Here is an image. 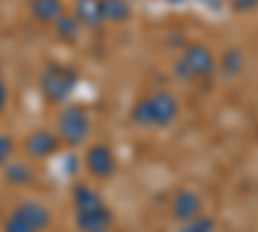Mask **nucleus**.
Returning a JSON list of instances; mask_svg holds the SVG:
<instances>
[{"label":"nucleus","instance_id":"9b49d317","mask_svg":"<svg viewBox=\"0 0 258 232\" xmlns=\"http://www.w3.org/2000/svg\"><path fill=\"white\" fill-rule=\"evenodd\" d=\"M62 3L59 0H34V16L39 21H44V24H52L62 16Z\"/></svg>","mask_w":258,"mask_h":232},{"label":"nucleus","instance_id":"1a4fd4ad","mask_svg":"<svg viewBox=\"0 0 258 232\" xmlns=\"http://www.w3.org/2000/svg\"><path fill=\"white\" fill-rule=\"evenodd\" d=\"M199 214H202V199H199V194H194V191L176 194V199H173V217L178 222H188V219L199 217Z\"/></svg>","mask_w":258,"mask_h":232},{"label":"nucleus","instance_id":"6e6552de","mask_svg":"<svg viewBox=\"0 0 258 232\" xmlns=\"http://www.w3.org/2000/svg\"><path fill=\"white\" fill-rule=\"evenodd\" d=\"M75 18L83 26L98 29L103 24V0H75Z\"/></svg>","mask_w":258,"mask_h":232},{"label":"nucleus","instance_id":"423d86ee","mask_svg":"<svg viewBox=\"0 0 258 232\" xmlns=\"http://www.w3.org/2000/svg\"><path fill=\"white\" fill-rule=\"evenodd\" d=\"M88 116H85L83 109L73 106V109H64L57 119V134L59 139H64L68 144H80L85 137H88Z\"/></svg>","mask_w":258,"mask_h":232},{"label":"nucleus","instance_id":"7ed1b4c3","mask_svg":"<svg viewBox=\"0 0 258 232\" xmlns=\"http://www.w3.org/2000/svg\"><path fill=\"white\" fill-rule=\"evenodd\" d=\"M49 222H52V217L47 212V206H41L36 201H24L6 219L3 232H41L49 227Z\"/></svg>","mask_w":258,"mask_h":232},{"label":"nucleus","instance_id":"f257e3e1","mask_svg":"<svg viewBox=\"0 0 258 232\" xmlns=\"http://www.w3.org/2000/svg\"><path fill=\"white\" fill-rule=\"evenodd\" d=\"M75 224L80 232H109L114 214L106 201L88 186L75 188Z\"/></svg>","mask_w":258,"mask_h":232},{"label":"nucleus","instance_id":"f8f14e48","mask_svg":"<svg viewBox=\"0 0 258 232\" xmlns=\"http://www.w3.org/2000/svg\"><path fill=\"white\" fill-rule=\"evenodd\" d=\"M57 34L62 36V39H68V41H75L78 39V34H80V21L75 18V16H59L57 21Z\"/></svg>","mask_w":258,"mask_h":232},{"label":"nucleus","instance_id":"f3484780","mask_svg":"<svg viewBox=\"0 0 258 232\" xmlns=\"http://www.w3.org/2000/svg\"><path fill=\"white\" fill-rule=\"evenodd\" d=\"M11 152H13V142H11V137L0 134V163H6V160L11 158Z\"/></svg>","mask_w":258,"mask_h":232},{"label":"nucleus","instance_id":"6ab92c4d","mask_svg":"<svg viewBox=\"0 0 258 232\" xmlns=\"http://www.w3.org/2000/svg\"><path fill=\"white\" fill-rule=\"evenodd\" d=\"M6 103H8V93H6L3 80H0V109H6Z\"/></svg>","mask_w":258,"mask_h":232},{"label":"nucleus","instance_id":"9d476101","mask_svg":"<svg viewBox=\"0 0 258 232\" xmlns=\"http://www.w3.org/2000/svg\"><path fill=\"white\" fill-rule=\"evenodd\" d=\"M57 150V137L47 129H41V132H34L29 139H26V152L31 158H47Z\"/></svg>","mask_w":258,"mask_h":232},{"label":"nucleus","instance_id":"4468645a","mask_svg":"<svg viewBox=\"0 0 258 232\" xmlns=\"http://www.w3.org/2000/svg\"><path fill=\"white\" fill-rule=\"evenodd\" d=\"M181 232H214V219L212 217H194V219H188L186 224H183V229Z\"/></svg>","mask_w":258,"mask_h":232},{"label":"nucleus","instance_id":"a211bd4d","mask_svg":"<svg viewBox=\"0 0 258 232\" xmlns=\"http://www.w3.org/2000/svg\"><path fill=\"white\" fill-rule=\"evenodd\" d=\"M232 6L238 11H250V8H258V0H232Z\"/></svg>","mask_w":258,"mask_h":232},{"label":"nucleus","instance_id":"2eb2a0df","mask_svg":"<svg viewBox=\"0 0 258 232\" xmlns=\"http://www.w3.org/2000/svg\"><path fill=\"white\" fill-rule=\"evenodd\" d=\"M6 178H8L11 183H29V181H31V171H29L26 165L16 163V165H11V168H8Z\"/></svg>","mask_w":258,"mask_h":232},{"label":"nucleus","instance_id":"f03ea898","mask_svg":"<svg viewBox=\"0 0 258 232\" xmlns=\"http://www.w3.org/2000/svg\"><path fill=\"white\" fill-rule=\"evenodd\" d=\"M176 116H178V101L165 91L142 98L135 109V121L140 126H168L176 121Z\"/></svg>","mask_w":258,"mask_h":232},{"label":"nucleus","instance_id":"20e7f679","mask_svg":"<svg viewBox=\"0 0 258 232\" xmlns=\"http://www.w3.org/2000/svg\"><path fill=\"white\" fill-rule=\"evenodd\" d=\"M178 75L183 80H202V78H209L214 72V57L207 47L202 44H194L188 47L181 59H178V65H176Z\"/></svg>","mask_w":258,"mask_h":232},{"label":"nucleus","instance_id":"ddd939ff","mask_svg":"<svg viewBox=\"0 0 258 232\" xmlns=\"http://www.w3.org/2000/svg\"><path fill=\"white\" fill-rule=\"evenodd\" d=\"M129 16L126 0H103V18L106 21H124Z\"/></svg>","mask_w":258,"mask_h":232},{"label":"nucleus","instance_id":"dca6fc26","mask_svg":"<svg viewBox=\"0 0 258 232\" xmlns=\"http://www.w3.org/2000/svg\"><path fill=\"white\" fill-rule=\"evenodd\" d=\"M238 70H243V52L240 49H227V54H225V72H238Z\"/></svg>","mask_w":258,"mask_h":232},{"label":"nucleus","instance_id":"39448f33","mask_svg":"<svg viewBox=\"0 0 258 232\" xmlns=\"http://www.w3.org/2000/svg\"><path fill=\"white\" fill-rule=\"evenodd\" d=\"M75 83H78L75 70L62 67V65H52V67L44 70L39 86H41V93H44L49 101H62V98L70 96V91L75 88Z\"/></svg>","mask_w":258,"mask_h":232},{"label":"nucleus","instance_id":"0eeeda50","mask_svg":"<svg viewBox=\"0 0 258 232\" xmlns=\"http://www.w3.org/2000/svg\"><path fill=\"white\" fill-rule=\"evenodd\" d=\"M85 165H88V171L96 178H109L116 168V160H114L111 150L106 144H96L88 150V155H85Z\"/></svg>","mask_w":258,"mask_h":232}]
</instances>
